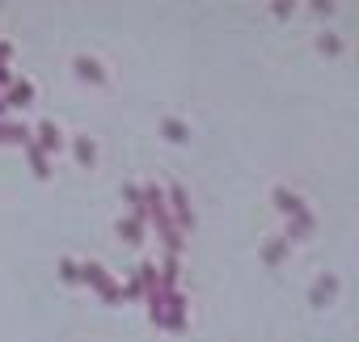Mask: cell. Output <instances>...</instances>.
<instances>
[{
    "label": "cell",
    "instance_id": "cell-1",
    "mask_svg": "<svg viewBox=\"0 0 359 342\" xmlns=\"http://www.w3.org/2000/svg\"><path fill=\"white\" fill-rule=\"evenodd\" d=\"M140 199H144V220H152V224H156V237L169 245V254H182V233H177V224H173V216H169L165 191L152 182V186H144V191H140Z\"/></svg>",
    "mask_w": 359,
    "mask_h": 342
},
{
    "label": "cell",
    "instance_id": "cell-2",
    "mask_svg": "<svg viewBox=\"0 0 359 342\" xmlns=\"http://www.w3.org/2000/svg\"><path fill=\"white\" fill-rule=\"evenodd\" d=\"M275 207H279L283 216H292V224H296V228H304V233H313V228H317V220H313L309 203H304L296 191H287V186H275Z\"/></svg>",
    "mask_w": 359,
    "mask_h": 342
},
{
    "label": "cell",
    "instance_id": "cell-3",
    "mask_svg": "<svg viewBox=\"0 0 359 342\" xmlns=\"http://www.w3.org/2000/svg\"><path fill=\"white\" fill-rule=\"evenodd\" d=\"M81 279H85V283H89V287H93V292H97V296L106 300V304L123 300V287L114 283V275H110V271H106L102 262H85V266H81Z\"/></svg>",
    "mask_w": 359,
    "mask_h": 342
},
{
    "label": "cell",
    "instance_id": "cell-4",
    "mask_svg": "<svg viewBox=\"0 0 359 342\" xmlns=\"http://www.w3.org/2000/svg\"><path fill=\"white\" fill-rule=\"evenodd\" d=\"M169 203H173V224H177V233H187V228H195V212H191V199H187V191L182 186H169Z\"/></svg>",
    "mask_w": 359,
    "mask_h": 342
},
{
    "label": "cell",
    "instance_id": "cell-5",
    "mask_svg": "<svg viewBox=\"0 0 359 342\" xmlns=\"http://www.w3.org/2000/svg\"><path fill=\"white\" fill-rule=\"evenodd\" d=\"M34 144H39V152H43V156H51V152H64V135H60V127H55L51 118H43V123H39V135H34Z\"/></svg>",
    "mask_w": 359,
    "mask_h": 342
},
{
    "label": "cell",
    "instance_id": "cell-6",
    "mask_svg": "<svg viewBox=\"0 0 359 342\" xmlns=\"http://www.w3.org/2000/svg\"><path fill=\"white\" fill-rule=\"evenodd\" d=\"M72 72H76L81 81H89V85H106V68H102L97 60H89V55H76V60H72Z\"/></svg>",
    "mask_w": 359,
    "mask_h": 342
},
{
    "label": "cell",
    "instance_id": "cell-7",
    "mask_svg": "<svg viewBox=\"0 0 359 342\" xmlns=\"http://www.w3.org/2000/svg\"><path fill=\"white\" fill-rule=\"evenodd\" d=\"M0 102H5V110H9V106H30V102H34V85H30V81H13L9 93L0 97Z\"/></svg>",
    "mask_w": 359,
    "mask_h": 342
},
{
    "label": "cell",
    "instance_id": "cell-8",
    "mask_svg": "<svg viewBox=\"0 0 359 342\" xmlns=\"http://www.w3.org/2000/svg\"><path fill=\"white\" fill-rule=\"evenodd\" d=\"M30 139H34V135H30L22 123H9V118H0V144H22V148H26Z\"/></svg>",
    "mask_w": 359,
    "mask_h": 342
},
{
    "label": "cell",
    "instance_id": "cell-9",
    "mask_svg": "<svg viewBox=\"0 0 359 342\" xmlns=\"http://www.w3.org/2000/svg\"><path fill=\"white\" fill-rule=\"evenodd\" d=\"M118 237H123L127 245H140V241H144V216H127V220L118 224Z\"/></svg>",
    "mask_w": 359,
    "mask_h": 342
},
{
    "label": "cell",
    "instance_id": "cell-10",
    "mask_svg": "<svg viewBox=\"0 0 359 342\" xmlns=\"http://www.w3.org/2000/svg\"><path fill=\"white\" fill-rule=\"evenodd\" d=\"M26 160H30V169H34V178H51V160L39 152V144H34V139L26 144Z\"/></svg>",
    "mask_w": 359,
    "mask_h": 342
},
{
    "label": "cell",
    "instance_id": "cell-11",
    "mask_svg": "<svg viewBox=\"0 0 359 342\" xmlns=\"http://www.w3.org/2000/svg\"><path fill=\"white\" fill-rule=\"evenodd\" d=\"M72 156H76L81 165H93V160H97V148H93V139H89V135H76V139H72Z\"/></svg>",
    "mask_w": 359,
    "mask_h": 342
},
{
    "label": "cell",
    "instance_id": "cell-12",
    "mask_svg": "<svg viewBox=\"0 0 359 342\" xmlns=\"http://www.w3.org/2000/svg\"><path fill=\"white\" fill-rule=\"evenodd\" d=\"M287 249H292V245H287L283 237H275V241H266V249H262V258H266V262L275 266V262H283V258H287Z\"/></svg>",
    "mask_w": 359,
    "mask_h": 342
},
{
    "label": "cell",
    "instance_id": "cell-13",
    "mask_svg": "<svg viewBox=\"0 0 359 342\" xmlns=\"http://www.w3.org/2000/svg\"><path fill=\"white\" fill-rule=\"evenodd\" d=\"M334 292H338V279H321V283H317V292H313V304H325Z\"/></svg>",
    "mask_w": 359,
    "mask_h": 342
},
{
    "label": "cell",
    "instance_id": "cell-14",
    "mask_svg": "<svg viewBox=\"0 0 359 342\" xmlns=\"http://www.w3.org/2000/svg\"><path fill=\"white\" fill-rule=\"evenodd\" d=\"M60 279L64 283H81V266L76 262H60Z\"/></svg>",
    "mask_w": 359,
    "mask_h": 342
},
{
    "label": "cell",
    "instance_id": "cell-15",
    "mask_svg": "<svg viewBox=\"0 0 359 342\" xmlns=\"http://www.w3.org/2000/svg\"><path fill=\"white\" fill-rule=\"evenodd\" d=\"M321 51H325V55H338V51H342V43H338L334 34H325V39H321Z\"/></svg>",
    "mask_w": 359,
    "mask_h": 342
},
{
    "label": "cell",
    "instance_id": "cell-16",
    "mask_svg": "<svg viewBox=\"0 0 359 342\" xmlns=\"http://www.w3.org/2000/svg\"><path fill=\"white\" fill-rule=\"evenodd\" d=\"M165 135H169V139H187V127H182V123H165Z\"/></svg>",
    "mask_w": 359,
    "mask_h": 342
},
{
    "label": "cell",
    "instance_id": "cell-17",
    "mask_svg": "<svg viewBox=\"0 0 359 342\" xmlns=\"http://www.w3.org/2000/svg\"><path fill=\"white\" fill-rule=\"evenodd\" d=\"M5 114H9V110H5V102H0V118H5Z\"/></svg>",
    "mask_w": 359,
    "mask_h": 342
}]
</instances>
